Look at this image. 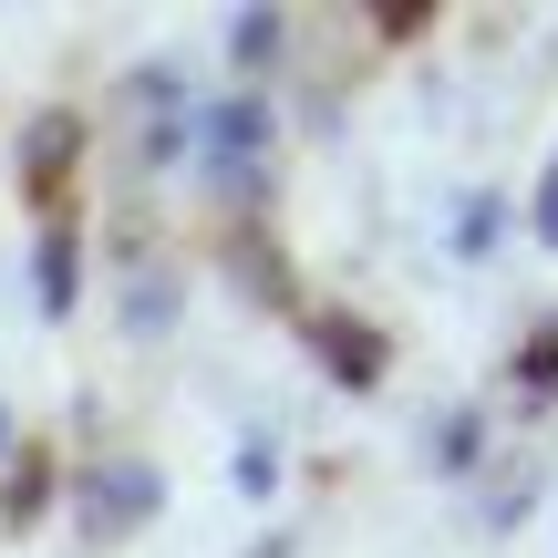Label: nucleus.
I'll return each mask as SVG.
<instances>
[{
	"instance_id": "obj_12",
	"label": "nucleus",
	"mask_w": 558,
	"mask_h": 558,
	"mask_svg": "<svg viewBox=\"0 0 558 558\" xmlns=\"http://www.w3.org/2000/svg\"><path fill=\"white\" fill-rule=\"evenodd\" d=\"M228 476H239L248 497H279V456H269V445H239V465H228Z\"/></svg>"
},
{
	"instance_id": "obj_11",
	"label": "nucleus",
	"mask_w": 558,
	"mask_h": 558,
	"mask_svg": "<svg viewBox=\"0 0 558 558\" xmlns=\"http://www.w3.org/2000/svg\"><path fill=\"white\" fill-rule=\"evenodd\" d=\"M497 197H476V207H465V218H456V248H465V259H486V248H497Z\"/></svg>"
},
{
	"instance_id": "obj_10",
	"label": "nucleus",
	"mask_w": 558,
	"mask_h": 558,
	"mask_svg": "<svg viewBox=\"0 0 558 558\" xmlns=\"http://www.w3.org/2000/svg\"><path fill=\"white\" fill-rule=\"evenodd\" d=\"M124 320H135V331H166V320H177V279H145V290L124 300Z\"/></svg>"
},
{
	"instance_id": "obj_15",
	"label": "nucleus",
	"mask_w": 558,
	"mask_h": 558,
	"mask_svg": "<svg viewBox=\"0 0 558 558\" xmlns=\"http://www.w3.org/2000/svg\"><path fill=\"white\" fill-rule=\"evenodd\" d=\"M0 456H11V414H0Z\"/></svg>"
},
{
	"instance_id": "obj_14",
	"label": "nucleus",
	"mask_w": 558,
	"mask_h": 558,
	"mask_svg": "<svg viewBox=\"0 0 558 558\" xmlns=\"http://www.w3.org/2000/svg\"><path fill=\"white\" fill-rule=\"evenodd\" d=\"M538 239L558 248V166H548V177H538Z\"/></svg>"
},
{
	"instance_id": "obj_3",
	"label": "nucleus",
	"mask_w": 558,
	"mask_h": 558,
	"mask_svg": "<svg viewBox=\"0 0 558 558\" xmlns=\"http://www.w3.org/2000/svg\"><path fill=\"white\" fill-rule=\"evenodd\" d=\"M311 352H320V373H331L341 393H373L383 362H393V341H383L373 320H352V311H320L311 320Z\"/></svg>"
},
{
	"instance_id": "obj_6",
	"label": "nucleus",
	"mask_w": 558,
	"mask_h": 558,
	"mask_svg": "<svg viewBox=\"0 0 558 558\" xmlns=\"http://www.w3.org/2000/svg\"><path fill=\"white\" fill-rule=\"evenodd\" d=\"M279 32H290V21H279L269 0L228 11V62H239V73H269V62H279Z\"/></svg>"
},
{
	"instance_id": "obj_1",
	"label": "nucleus",
	"mask_w": 558,
	"mask_h": 558,
	"mask_svg": "<svg viewBox=\"0 0 558 558\" xmlns=\"http://www.w3.org/2000/svg\"><path fill=\"white\" fill-rule=\"evenodd\" d=\"M166 507V476L145 456H94L73 476V518H83V538H135L145 518Z\"/></svg>"
},
{
	"instance_id": "obj_8",
	"label": "nucleus",
	"mask_w": 558,
	"mask_h": 558,
	"mask_svg": "<svg viewBox=\"0 0 558 558\" xmlns=\"http://www.w3.org/2000/svg\"><path fill=\"white\" fill-rule=\"evenodd\" d=\"M518 383L527 393H558V320H538V331L518 341Z\"/></svg>"
},
{
	"instance_id": "obj_9",
	"label": "nucleus",
	"mask_w": 558,
	"mask_h": 558,
	"mask_svg": "<svg viewBox=\"0 0 558 558\" xmlns=\"http://www.w3.org/2000/svg\"><path fill=\"white\" fill-rule=\"evenodd\" d=\"M435 465H445V476L476 465V414H445V424H435Z\"/></svg>"
},
{
	"instance_id": "obj_5",
	"label": "nucleus",
	"mask_w": 558,
	"mask_h": 558,
	"mask_svg": "<svg viewBox=\"0 0 558 558\" xmlns=\"http://www.w3.org/2000/svg\"><path fill=\"white\" fill-rule=\"evenodd\" d=\"M207 145H218V166H248V156L269 145V104H259V94L218 104V114H207Z\"/></svg>"
},
{
	"instance_id": "obj_7",
	"label": "nucleus",
	"mask_w": 558,
	"mask_h": 558,
	"mask_svg": "<svg viewBox=\"0 0 558 558\" xmlns=\"http://www.w3.org/2000/svg\"><path fill=\"white\" fill-rule=\"evenodd\" d=\"M41 507H52V456H21L11 486H0V527H32Z\"/></svg>"
},
{
	"instance_id": "obj_2",
	"label": "nucleus",
	"mask_w": 558,
	"mask_h": 558,
	"mask_svg": "<svg viewBox=\"0 0 558 558\" xmlns=\"http://www.w3.org/2000/svg\"><path fill=\"white\" fill-rule=\"evenodd\" d=\"M83 166V124L73 114H32L21 124V197L41 207V228L62 218V177Z\"/></svg>"
},
{
	"instance_id": "obj_13",
	"label": "nucleus",
	"mask_w": 558,
	"mask_h": 558,
	"mask_svg": "<svg viewBox=\"0 0 558 558\" xmlns=\"http://www.w3.org/2000/svg\"><path fill=\"white\" fill-rule=\"evenodd\" d=\"M424 21H435V0H383L373 32H393V41H403V32H424Z\"/></svg>"
},
{
	"instance_id": "obj_4",
	"label": "nucleus",
	"mask_w": 558,
	"mask_h": 558,
	"mask_svg": "<svg viewBox=\"0 0 558 558\" xmlns=\"http://www.w3.org/2000/svg\"><path fill=\"white\" fill-rule=\"evenodd\" d=\"M73 290H83V239L52 218V228L32 239V300H41V320H62V311H73Z\"/></svg>"
}]
</instances>
